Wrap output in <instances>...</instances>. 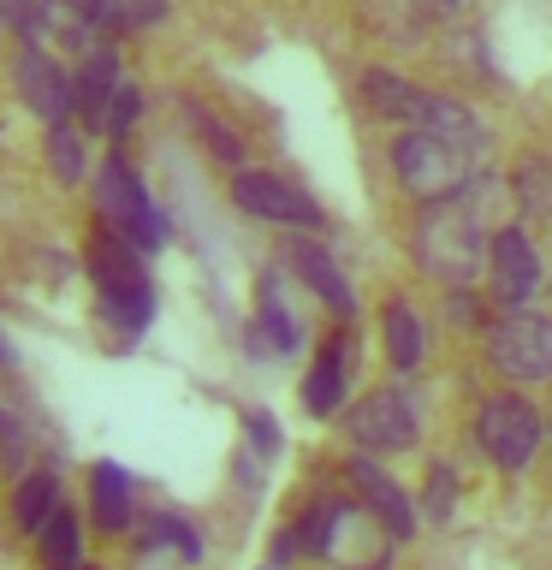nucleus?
Returning a JSON list of instances; mask_svg holds the SVG:
<instances>
[{"label": "nucleus", "instance_id": "nucleus-1", "mask_svg": "<svg viewBox=\"0 0 552 570\" xmlns=\"http://www.w3.org/2000/svg\"><path fill=\"white\" fill-rule=\"evenodd\" d=\"M493 190L499 185L481 173L463 196L422 203L416 226H410V262H416L440 292H452V285H475L481 274H487V238H493V232H487L481 203H487Z\"/></svg>", "mask_w": 552, "mask_h": 570}, {"label": "nucleus", "instance_id": "nucleus-2", "mask_svg": "<svg viewBox=\"0 0 552 570\" xmlns=\"http://www.w3.org/2000/svg\"><path fill=\"white\" fill-rule=\"evenodd\" d=\"M89 285H96V303H101V321L114 327L125 345H137L142 333H149L155 321V285L142 274V249L125 238V232H96V244H89Z\"/></svg>", "mask_w": 552, "mask_h": 570}, {"label": "nucleus", "instance_id": "nucleus-3", "mask_svg": "<svg viewBox=\"0 0 552 570\" xmlns=\"http://www.w3.org/2000/svg\"><path fill=\"white\" fill-rule=\"evenodd\" d=\"M481 155L487 142H463V137H440L422 125H404L392 142V173L410 203H440V196H463L481 178Z\"/></svg>", "mask_w": 552, "mask_h": 570}, {"label": "nucleus", "instance_id": "nucleus-4", "mask_svg": "<svg viewBox=\"0 0 552 570\" xmlns=\"http://www.w3.org/2000/svg\"><path fill=\"white\" fill-rule=\"evenodd\" d=\"M96 208H101V220L125 232L142 256H155V249H167L172 244V220H167V208H155L149 203V185H142V173L125 160L119 149L96 167Z\"/></svg>", "mask_w": 552, "mask_h": 570}, {"label": "nucleus", "instance_id": "nucleus-5", "mask_svg": "<svg viewBox=\"0 0 552 570\" xmlns=\"http://www.w3.org/2000/svg\"><path fill=\"white\" fill-rule=\"evenodd\" d=\"M475 440H481V452L493 458V470L523 475L534 463V452H541V440H552V422L523 399V392H493V399H481V410H475Z\"/></svg>", "mask_w": 552, "mask_h": 570}, {"label": "nucleus", "instance_id": "nucleus-6", "mask_svg": "<svg viewBox=\"0 0 552 570\" xmlns=\"http://www.w3.org/2000/svg\"><path fill=\"white\" fill-rule=\"evenodd\" d=\"M541 292H552V267L534 244V232L523 220L511 226H493L487 238V297L493 309H529L541 303Z\"/></svg>", "mask_w": 552, "mask_h": 570}, {"label": "nucleus", "instance_id": "nucleus-7", "mask_svg": "<svg viewBox=\"0 0 552 570\" xmlns=\"http://www.w3.org/2000/svg\"><path fill=\"white\" fill-rule=\"evenodd\" d=\"M345 440L356 452H374V458H398V452H416L422 440V410H416V392L410 386H381V392H363L351 410H345Z\"/></svg>", "mask_w": 552, "mask_h": 570}, {"label": "nucleus", "instance_id": "nucleus-8", "mask_svg": "<svg viewBox=\"0 0 552 570\" xmlns=\"http://www.w3.org/2000/svg\"><path fill=\"white\" fill-rule=\"evenodd\" d=\"M7 78H12L18 107L42 125L78 119V66H66L48 42H18V53L7 60Z\"/></svg>", "mask_w": 552, "mask_h": 570}, {"label": "nucleus", "instance_id": "nucleus-9", "mask_svg": "<svg viewBox=\"0 0 552 570\" xmlns=\"http://www.w3.org/2000/svg\"><path fill=\"white\" fill-rule=\"evenodd\" d=\"M487 356L493 368L505 374V381H552V309L541 315L529 303V309H499V321L487 327Z\"/></svg>", "mask_w": 552, "mask_h": 570}, {"label": "nucleus", "instance_id": "nucleus-10", "mask_svg": "<svg viewBox=\"0 0 552 570\" xmlns=\"http://www.w3.org/2000/svg\"><path fill=\"white\" fill-rule=\"evenodd\" d=\"M231 203H238L249 220H267V226H285V232H321L327 214L297 178L285 173H267V167H238L231 178Z\"/></svg>", "mask_w": 552, "mask_h": 570}, {"label": "nucleus", "instance_id": "nucleus-11", "mask_svg": "<svg viewBox=\"0 0 552 570\" xmlns=\"http://www.w3.org/2000/svg\"><path fill=\"white\" fill-rule=\"evenodd\" d=\"M345 475H351V488H356V499L374 511V523H381V534L386 541H410L416 534V505H410V493L398 488V475H386V463L374 458V452H356V458H345Z\"/></svg>", "mask_w": 552, "mask_h": 570}, {"label": "nucleus", "instance_id": "nucleus-12", "mask_svg": "<svg viewBox=\"0 0 552 570\" xmlns=\"http://www.w3.org/2000/svg\"><path fill=\"white\" fill-rule=\"evenodd\" d=\"M351 374H356V338H351V327H338L327 345L315 351L309 374H303V410L321 422L338 416V404L351 399Z\"/></svg>", "mask_w": 552, "mask_h": 570}, {"label": "nucleus", "instance_id": "nucleus-13", "mask_svg": "<svg viewBox=\"0 0 552 570\" xmlns=\"http://www.w3.org/2000/svg\"><path fill=\"white\" fill-rule=\"evenodd\" d=\"M36 7H42V36L36 42L66 48L71 60L107 42V0H36Z\"/></svg>", "mask_w": 552, "mask_h": 570}, {"label": "nucleus", "instance_id": "nucleus-14", "mask_svg": "<svg viewBox=\"0 0 552 570\" xmlns=\"http://www.w3.org/2000/svg\"><path fill=\"white\" fill-rule=\"evenodd\" d=\"M285 267H292V274L309 285V297H321L338 321H356V285L345 279V267H338L315 238H292V244H285Z\"/></svg>", "mask_w": 552, "mask_h": 570}, {"label": "nucleus", "instance_id": "nucleus-15", "mask_svg": "<svg viewBox=\"0 0 552 570\" xmlns=\"http://www.w3.org/2000/svg\"><path fill=\"white\" fill-rule=\"evenodd\" d=\"M78 119L89 125V131H107V101H114V89L125 83L119 71V36H107V42H96L89 53H78Z\"/></svg>", "mask_w": 552, "mask_h": 570}, {"label": "nucleus", "instance_id": "nucleus-16", "mask_svg": "<svg viewBox=\"0 0 552 570\" xmlns=\"http://www.w3.org/2000/svg\"><path fill=\"white\" fill-rule=\"evenodd\" d=\"M249 333H256V351H274V356L303 351V327H297V315L285 309V279H279V274L262 279V292H256V321H249Z\"/></svg>", "mask_w": 552, "mask_h": 570}, {"label": "nucleus", "instance_id": "nucleus-17", "mask_svg": "<svg viewBox=\"0 0 552 570\" xmlns=\"http://www.w3.org/2000/svg\"><path fill=\"white\" fill-rule=\"evenodd\" d=\"M381 351H386L392 374H416L422 356H427V327H422V315L410 309L404 297L381 303Z\"/></svg>", "mask_w": 552, "mask_h": 570}, {"label": "nucleus", "instance_id": "nucleus-18", "mask_svg": "<svg viewBox=\"0 0 552 570\" xmlns=\"http://www.w3.org/2000/svg\"><path fill=\"white\" fill-rule=\"evenodd\" d=\"M356 89H363V107H368L374 119H386V125H410V119H416L422 83H416V78H404V71H392V66H368Z\"/></svg>", "mask_w": 552, "mask_h": 570}, {"label": "nucleus", "instance_id": "nucleus-19", "mask_svg": "<svg viewBox=\"0 0 552 570\" xmlns=\"http://www.w3.org/2000/svg\"><path fill=\"white\" fill-rule=\"evenodd\" d=\"M53 511H60V475H53V470H36V463H30V470L12 481V529L36 541V534L48 529Z\"/></svg>", "mask_w": 552, "mask_h": 570}, {"label": "nucleus", "instance_id": "nucleus-20", "mask_svg": "<svg viewBox=\"0 0 552 570\" xmlns=\"http://www.w3.org/2000/svg\"><path fill=\"white\" fill-rule=\"evenodd\" d=\"M89 511L107 534H131V475L119 463H96L89 470Z\"/></svg>", "mask_w": 552, "mask_h": 570}, {"label": "nucleus", "instance_id": "nucleus-21", "mask_svg": "<svg viewBox=\"0 0 552 570\" xmlns=\"http://www.w3.org/2000/svg\"><path fill=\"white\" fill-rule=\"evenodd\" d=\"M178 114H185V131L196 137V149L203 155H214V160H226V167H244V137L231 131V125L214 114V107H203V101H178Z\"/></svg>", "mask_w": 552, "mask_h": 570}, {"label": "nucleus", "instance_id": "nucleus-22", "mask_svg": "<svg viewBox=\"0 0 552 570\" xmlns=\"http://www.w3.org/2000/svg\"><path fill=\"white\" fill-rule=\"evenodd\" d=\"M36 559H42V570H83V517L71 505H60L48 529L36 534Z\"/></svg>", "mask_w": 552, "mask_h": 570}, {"label": "nucleus", "instance_id": "nucleus-23", "mask_svg": "<svg viewBox=\"0 0 552 570\" xmlns=\"http://www.w3.org/2000/svg\"><path fill=\"white\" fill-rule=\"evenodd\" d=\"M511 196L529 220H552V155H523L511 167Z\"/></svg>", "mask_w": 552, "mask_h": 570}, {"label": "nucleus", "instance_id": "nucleus-24", "mask_svg": "<svg viewBox=\"0 0 552 570\" xmlns=\"http://www.w3.org/2000/svg\"><path fill=\"white\" fill-rule=\"evenodd\" d=\"M42 131H48V137H42V160H48V173L60 178V185H78L83 167H89V160H83V131H78L71 119L42 125Z\"/></svg>", "mask_w": 552, "mask_h": 570}, {"label": "nucleus", "instance_id": "nucleus-25", "mask_svg": "<svg viewBox=\"0 0 552 570\" xmlns=\"http://www.w3.org/2000/svg\"><path fill=\"white\" fill-rule=\"evenodd\" d=\"M30 452H36V434L24 422V410H18L7 392H0V475H24L30 470Z\"/></svg>", "mask_w": 552, "mask_h": 570}, {"label": "nucleus", "instance_id": "nucleus-26", "mask_svg": "<svg viewBox=\"0 0 552 570\" xmlns=\"http://www.w3.org/2000/svg\"><path fill=\"white\" fill-rule=\"evenodd\" d=\"M172 18V0H107V36H142Z\"/></svg>", "mask_w": 552, "mask_h": 570}, {"label": "nucleus", "instance_id": "nucleus-27", "mask_svg": "<svg viewBox=\"0 0 552 570\" xmlns=\"http://www.w3.org/2000/svg\"><path fill=\"white\" fill-rule=\"evenodd\" d=\"M149 547H172L185 564H196V559H203V541H196V529L185 523V517H172V511L149 517Z\"/></svg>", "mask_w": 552, "mask_h": 570}, {"label": "nucleus", "instance_id": "nucleus-28", "mask_svg": "<svg viewBox=\"0 0 552 570\" xmlns=\"http://www.w3.org/2000/svg\"><path fill=\"white\" fill-rule=\"evenodd\" d=\"M452 505H457V470H452V463H434V470H427L422 517H427V523H445V517H452Z\"/></svg>", "mask_w": 552, "mask_h": 570}, {"label": "nucleus", "instance_id": "nucleus-29", "mask_svg": "<svg viewBox=\"0 0 552 570\" xmlns=\"http://www.w3.org/2000/svg\"><path fill=\"white\" fill-rule=\"evenodd\" d=\"M137 119H142V89H137V83H119V89H114V101H107V131H101V137H114V142H119Z\"/></svg>", "mask_w": 552, "mask_h": 570}, {"label": "nucleus", "instance_id": "nucleus-30", "mask_svg": "<svg viewBox=\"0 0 552 570\" xmlns=\"http://www.w3.org/2000/svg\"><path fill=\"white\" fill-rule=\"evenodd\" d=\"M244 428H249V445H256L262 458H267V452H279V422L267 416V410H249Z\"/></svg>", "mask_w": 552, "mask_h": 570}, {"label": "nucleus", "instance_id": "nucleus-31", "mask_svg": "<svg viewBox=\"0 0 552 570\" xmlns=\"http://www.w3.org/2000/svg\"><path fill=\"white\" fill-rule=\"evenodd\" d=\"M18 363V356H12V345H7V338H0V368H12Z\"/></svg>", "mask_w": 552, "mask_h": 570}, {"label": "nucleus", "instance_id": "nucleus-32", "mask_svg": "<svg viewBox=\"0 0 552 570\" xmlns=\"http://www.w3.org/2000/svg\"><path fill=\"white\" fill-rule=\"evenodd\" d=\"M463 7V0H434V12H457Z\"/></svg>", "mask_w": 552, "mask_h": 570}, {"label": "nucleus", "instance_id": "nucleus-33", "mask_svg": "<svg viewBox=\"0 0 552 570\" xmlns=\"http://www.w3.org/2000/svg\"><path fill=\"white\" fill-rule=\"evenodd\" d=\"M0 30H7V18H0Z\"/></svg>", "mask_w": 552, "mask_h": 570}, {"label": "nucleus", "instance_id": "nucleus-34", "mask_svg": "<svg viewBox=\"0 0 552 570\" xmlns=\"http://www.w3.org/2000/svg\"><path fill=\"white\" fill-rule=\"evenodd\" d=\"M546 422H552V416H546Z\"/></svg>", "mask_w": 552, "mask_h": 570}]
</instances>
